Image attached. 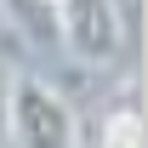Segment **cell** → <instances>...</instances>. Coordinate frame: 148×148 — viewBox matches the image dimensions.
Returning a JSON list of instances; mask_svg holds the SVG:
<instances>
[{"instance_id":"1","label":"cell","mask_w":148,"mask_h":148,"mask_svg":"<svg viewBox=\"0 0 148 148\" xmlns=\"http://www.w3.org/2000/svg\"><path fill=\"white\" fill-rule=\"evenodd\" d=\"M80 114L69 108V97L51 91L46 80H12L6 97V143L12 148H74Z\"/></svg>"},{"instance_id":"2","label":"cell","mask_w":148,"mask_h":148,"mask_svg":"<svg viewBox=\"0 0 148 148\" xmlns=\"http://www.w3.org/2000/svg\"><path fill=\"white\" fill-rule=\"evenodd\" d=\"M51 34L63 40V51L74 63H114L125 46V12L120 0H57L51 6Z\"/></svg>"},{"instance_id":"3","label":"cell","mask_w":148,"mask_h":148,"mask_svg":"<svg viewBox=\"0 0 148 148\" xmlns=\"http://www.w3.org/2000/svg\"><path fill=\"white\" fill-rule=\"evenodd\" d=\"M74 148H148V131H143V103L137 97H114L91 120H80L74 131Z\"/></svg>"},{"instance_id":"4","label":"cell","mask_w":148,"mask_h":148,"mask_svg":"<svg viewBox=\"0 0 148 148\" xmlns=\"http://www.w3.org/2000/svg\"><path fill=\"white\" fill-rule=\"evenodd\" d=\"M6 97H12V74L0 63V148H6Z\"/></svg>"}]
</instances>
